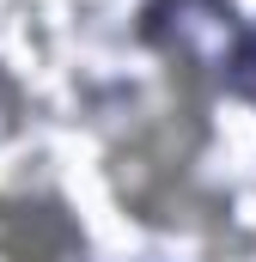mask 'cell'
Here are the masks:
<instances>
[{
  "label": "cell",
  "mask_w": 256,
  "mask_h": 262,
  "mask_svg": "<svg viewBox=\"0 0 256 262\" xmlns=\"http://www.w3.org/2000/svg\"><path fill=\"white\" fill-rule=\"evenodd\" d=\"M86 238L61 201H0V256L6 262H79Z\"/></svg>",
  "instance_id": "6da1fadb"
}]
</instances>
